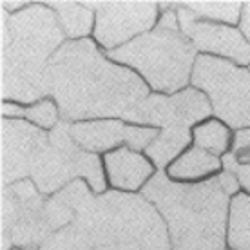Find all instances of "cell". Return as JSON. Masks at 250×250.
<instances>
[{
    "label": "cell",
    "mask_w": 250,
    "mask_h": 250,
    "mask_svg": "<svg viewBox=\"0 0 250 250\" xmlns=\"http://www.w3.org/2000/svg\"><path fill=\"white\" fill-rule=\"evenodd\" d=\"M111 58L136 67L154 89L172 93L187 82L194 49L178 29L174 15L165 13L154 31L113 51Z\"/></svg>",
    "instance_id": "5"
},
{
    "label": "cell",
    "mask_w": 250,
    "mask_h": 250,
    "mask_svg": "<svg viewBox=\"0 0 250 250\" xmlns=\"http://www.w3.org/2000/svg\"><path fill=\"white\" fill-rule=\"evenodd\" d=\"M2 113H4V114H6V113H9V114H20L22 111H20L19 107H15V105H6V104H4V105H2Z\"/></svg>",
    "instance_id": "26"
},
{
    "label": "cell",
    "mask_w": 250,
    "mask_h": 250,
    "mask_svg": "<svg viewBox=\"0 0 250 250\" xmlns=\"http://www.w3.org/2000/svg\"><path fill=\"white\" fill-rule=\"evenodd\" d=\"M38 250H94L93 243L80 227L73 225L53 232Z\"/></svg>",
    "instance_id": "18"
},
{
    "label": "cell",
    "mask_w": 250,
    "mask_h": 250,
    "mask_svg": "<svg viewBox=\"0 0 250 250\" xmlns=\"http://www.w3.org/2000/svg\"><path fill=\"white\" fill-rule=\"evenodd\" d=\"M210 114V105L205 96L194 89L183 91L172 98L150 96L138 104L125 118L144 124L163 125L167 129H187Z\"/></svg>",
    "instance_id": "8"
},
{
    "label": "cell",
    "mask_w": 250,
    "mask_h": 250,
    "mask_svg": "<svg viewBox=\"0 0 250 250\" xmlns=\"http://www.w3.org/2000/svg\"><path fill=\"white\" fill-rule=\"evenodd\" d=\"M227 241L232 250H250V196L232 200Z\"/></svg>",
    "instance_id": "14"
},
{
    "label": "cell",
    "mask_w": 250,
    "mask_h": 250,
    "mask_svg": "<svg viewBox=\"0 0 250 250\" xmlns=\"http://www.w3.org/2000/svg\"><path fill=\"white\" fill-rule=\"evenodd\" d=\"M187 142H188L187 129H165L163 134H160L147 147V152L156 162V165L163 167L165 163H169V160H172L187 145Z\"/></svg>",
    "instance_id": "17"
},
{
    "label": "cell",
    "mask_w": 250,
    "mask_h": 250,
    "mask_svg": "<svg viewBox=\"0 0 250 250\" xmlns=\"http://www.w3.org/2000/svg\"><path fill=\"white\" fill-rule=\"evenodd\" d=\"M124 140L131 145L132 149H142L150 145V142L156 140V132L150 129H136V127H125Z\"/></svg>",
    "instance_id": "22"
},
{
    "label": "cell",
    "mask_w": 250,
    "mask_h": 250,
    "mask_svg": "<svg viewBox=\"0 0 250 250\" xmlns=\"http://www.w3.org/2000/svg\"><path fill=\"white\" fill-rule=\"evenodd\" d=\"M144 196L167 221L174 250H223L229 194L219 176L198 185H180L156 174Z\"/></svg>",
    "instance_id": "2"
},
{
    "label": "cell",
    "mask_w": 250,
    "mask_h": 250,
    "mask_svg": "<svg viewBox=\"0 0 250 250\" xmlns=\"http://www.w3.org/2000/svg\"><path fill=\"white\" fill-rule=\"evenodd\" d=\"M62 42L55 15L31 6L2 17V96L33 102L47 93V58Z\"/></svg>",
    "instance_id": "3"
},
{
    "label": "cell",
    "mask_w": 250,
    "mask_h": 250,
    "mask_svg": "<svg viewBox=\"0 0 250 250\" xmlns=\"http://www.w3.org/2000/svg\"><path fill=\"white\" fill-rule=\"evenodd\" d=\"M185 7L198 17L236 22L241 4H238V2H198V4H185Z\"/></svg>",
    "instance_id": "19"
},
{
    "label": "cell",
    "mask_w": 250,
    "mask_h": 250,
    "mask_svg": "<svg viewBox=\"0 0 250 250\" xmlns=\"http://www.w3.org/2000/svg\"><path fill=\"white\" fill-rule=\"evenodd\" d=\"M194 83L212 98L214 113L232 127L250 125V73L210 57H200Z\"/></svg>",
    "instance_id": "7"
},
{
    "label": "cell",
    "mask_w": 250,
    "mask_h": 250,
    "mask_svg": "<svg viewBox=\"0 0 250 250\" xmlns=\"http://www.w3.org/2000/svg\"><path fill=\"white\" fill-rule=\"evenodd\" d=\"M218 167L219 162L212 152L196 147L170 165L169 176L180 178V180H192V178H203V176L210 174Z\"/></svg>",
    "instance_id": "15"
},
{
    "label": "cell",
    "mask_w": 250,
    "mask_h": 250,
    "mask_svg": "<svg viewBox=\"0 0 250 250\" xmlns=\"http://www.w3.org/2000/svg\"><path fill=\"white\" fill-rule=\"evenodd\" d=\"M180 22H182L183 33L188 38H192L196 47L205 51L219 53L223 57H230L241 63L250 60V45L241 37V33L230 27L216 25L210 22H203L185 6H180Z\"/></svg>",
    "instance_id": "11"
},
{
    "label": "cell",
    "mask_w": 250,
    "mask_h": 250,
    "mask_svg": "<svg viewBox=\"0 0 250 250\" xmlns=\"http://www.w3.org/2000/svg\"><path fill=\"white\" fill-rule=\"evenodd\" d=\"M196 144L200 149H205L212 154L223 152L229 144V132L216 122L203 125L196 131Z\"/></svg>",
    "instance_id": "20"
},
{
    "label": "cell",
    "mask_w": 250,
    "mask_h": 250,
    "mask_svg": "<svg viewBox=\"0 0 250 250\" xmlns=\"http://www.w3.org/2000/svg\"><path fill=\"white\" fill-rule=\"evenodd\" d=\"M25 116L31 118L33 122H37L38 125H42V127H53L58 120L57 107L53 105L51 102H40L38 105L29 109V111L25 113Z\"/></svg>",
    "instance_id": "21"
},
{
    "label": "cell",
    "mask_w": 250,
    "mask_h": 250,
    "mask_svg": "<svg viewBox=\"0 0 250 250\" xmlns=\"http://www.w3.org/2000/svg\"><path fill=\"white\" fill-rule=\"evenodd\" d=\"M47 145L45 136L31 125L19 120L2 122V182H22L31 169L38 154Z\"/></svg>",
    "instance_id": "10"
},
{
    "label": "cell",
    "mask_w": 250,
    "mask_h": 250,
    "mask_svg": "<svg viewBox=\"0 0 250 250\" xmlns=\"http://www.w3.org/2000/svg\"><path fill=\"white\" fill-rule=\"evenodd\" d=\"M51 144L44 147L33 165V182L40 192H57L69 180L76 176L87 178L94 192H102L105 188V180L102 174L98 158L78 149L76 142L69 134L67 125H58L51 132Z\"/></svg>",
    "instance_id": "6"
},
{
    "label": "cell",
    "mask_w": 250,
    "mask_h": 250,
    "mask_svg": "<svg viewBox=\"0 0 250 250\" xmlns=\"http://www.w3.org/2000/svg\"><path fill=\"white\" fill-rule=\"evenodd\" d=\"M225 169L238 178L241 187L250 192V163H236L230 156L225 158Z\"/></svg>",
    "instance_id": "24"
},
{
    "label": "cell",
    "mask_w": 250,
    "mask_h": 250,
    "mask_svg": "<svg viewBox=\"0 0 250 250\" xmlns=\"http://www.w3.org/2000/svg\"><path fill=\"white\" fill-rule=\"evenodd\" d=\"M94 250H169V229L145 196L107 192L75 221Z\"/></svg>",
    "instance_id": "4"
},
{
    "label": "cell",
    "mask_w": 250,
    "mask_h": 250,
    "mask_svg": "<svg viewBox=\"0 0 250 250\" xmlns=\"http://www.w3.org/2000/svg\"><path fill=\"white\" fill-rule=\"evenodd\" d=\"M87 6L98 11L96 40L105 47H114L132 35L149 29L156 17V6L150 2H109Z\"/></svg>",
    "instance_id": "9"
},
{
    "label": "cell",
    "mask_w": 250,
    "mask_h": 250,
    "mask_svg": "<svg viewBox=\"0 0 250 250\" xmlns=\"http://www.w3.org/2000/svg\"><path fill=\"white\" fill-rule=\"evenodd\" d=\"M111 185L125 190H136L152 174V165L136 152L120 149L105 158Z\"/></svg>",
    "instance_id": "12"
},
{
    "label": "cell",
    "mask_w": 250,
    "mask_h": 250,
    "mask_svg": "<svg viewBox=\"0 0 250 250\" xmlns=\"http://www.w3.org/2000/svg\"><path fill=\"white\" fill-rule=\"evenodd\" d=\"M236 163H250V131H241L236 136V150L230 154Z\"/></svg>",
    "instance_id": "23"
},
{
    "label": "cell",
    "mask_w": 250,
    "mask_h": 250,
    "mask_svg": "<svg viewBox=\"0 0 250 250\" xmlns=\"http://www.w3.org/2000/svg\"><path fill=\"white\" fill-rule=\"evenodd\" d=\"M51 7L58 11L63 31L69 37H83L89 33L93 24V13L89 11L87 6L75 4V2H53Z\"/></svg>",
    "instance_id": "16"
},
{
    "label": "cell",
    "mask_w": 250,
    "mask_h": 250,
    "mask_svg": "<svg viewBox=\"0 0 250 250\" xmlns=\"http://www.w3.org/2000/svg\"><path fill=\"white\" fill-rule=\"evenodd\" d=\"M241 29H243V33L247 35V38L250 40V4H247V6H245L243 19H241Z\"/></svg>",
    "instance_id": "25"
},
{
    "label": "cell",
    "mask_w": 250,
    "mask_h": 250,
    "mask_svg": "<svg viewBox=\"0 0 250 250\" xmlns=\"http://www.w3.org/2000/svg\"><path fill=\"white\" fill-rule=\"evenodd\" d=\"M124 131L125 127L120 122H91L69 127L71 138L89 150H104L118 145L124 140Z\"/></svg>",
    "instance_id": "13"
},
{
    "label": "cell",
    "mask_w": 250,
    "mask_h": 250,
    "mask_svg": "<svg viewBox=\"0 0 250 250\" xmlns=\"http://www.w3.org/2000/svg\"><path fill=\"white\" fill-rule=\"evenodd\" d=\"M47 93L65 120L127 114L142 104L147 89L136 75L107 62L93 42L63 45L47 65Z\"/></svg>",
    "instance_id": "1"
}]
</instances>
